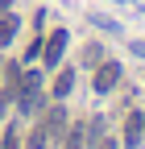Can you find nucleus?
Instances as JSON below:
<instances>
[{
  "mask_svg": "<svg viewBox=\"0 0 145 149\" xmlns=\"http://www.w3.org/2000/svg\"><path fill=\"white\" fill-rule=\"evenodd\" d=\"M66 149H87V124H70V133H66Z\"/></svg>",
  "mask_w": 145,
  "mask_h": 149,
  "instance_id": "20e7f679",
  "label": "nucleus"
},
{
  "mask_svg": "<svg viewBox=\"0 0 145 149\" xmlns=\"http://www.w3.org/2000/svg\"><path fill=\"white\" fill-rule=\"evenodd\" d=\"M100 149H120V145H116V141H104V145H100Z\"/></svg>",
  "mask_w": 145,
  "mask_h": 149,
  "instance_id": "f8f14e48",
  "label": "nucleus"
},
{
  "mask_svg": "<svg viewBox=\"0 0 145 149\" xmlns=\"http://www.w3.org/2000/svg\"><path fill=\"white\" fill-rule=\"evenodd\" d=\"M4 100H8V95H4ZM4 100H0V116H4Z\"/></svg>",
  "mask_w": 145,
  "mask_h": 149,
  "instance_id": "ddd939ff",
  "label": "nucleus"
},
{
  "mask_svg": "<svg viewBox=\"0 0 145 149\" xmlns=\"http://www.w3.org/2000/svg\"><path fill=\"white\" fill-rule=\"evenodd\" d=\"M70 87H75V74H70V70H62V74H58V79H54V95H58V100H62V95H66V91H70Z\"/></svg>",
  "mask_w": 145,
  "mask_h": 149,
  "instance_id": "6e6552de",
  "label": "nucleus"
},
{
  "mask_svg": "<svg viewBox=\"0 0 145 149\" xmlns=\"http://www.w3.org/2000/svg\"><path fill=\"white\" fill-rule=\"evenodd\" d=\"M17 25H21V21H17V17H4V21H0V46H8V42H13V33H17Z\"/></svg>",
  "mask_w": 145,
  "mask_h": 149,
  "instance_id": "1a4fd4ad",
  "label": "nucleus"
},
{
  "mask_svg": "<svg viewBox=\"0 0 145 149\" xmlns=\"http://www.w3.org/2000/svg\"><path fill=\"white\" fill-rule=\"evenodd\" d=\"M4 149H17V124L4 128Z\"/></svg>",
  "mask_w": 145,
  "mask_h": 149,
  "instance_id": "9d476101",
  "label": "nucleus"
},
{
  "mask_svg": "<svg viewBox=\"0 0 145 149\" xmlns=\"http://www.w3.org/2000/svg\"><path fill=\"white\" fill-rule=\"evenodd\" d=\"M42 46H46V62L54 66V62H58V58H62V50H66V29H54V33L46 37V42H42Z\"/></svg>",
  "mask_w": 145,
  "mask_h": 149,
  "instance_id": "7ed1b4c3",
  "label": "nucleus"
},
{
  "mask_svg": "<svg viewBox=\"0 0 145 149\" xmlns=\"http://www.w3.org/2000/svg\"><path fill=\"white\" fill-rule=\"evenodd\" d=\"M120 79H124V66H120L116 58H108V62H100V66H96V79H91V87L100 91V95H108V91H112Z\"/></svg>",
  "mask_w": 145,
  "mask_h": 149,
  "instance_id": "f257e3e1",
  "label": "nucleus"
},
{
  "mask_svg": "<svg viewBox=\"0 0 145 149\" xmlns=\"http://www.w3.org/2000/svg\"><path fill=\"white\" fill-rule=\"evenodd\" d=\"M133 54H137V58H145V42H133Z\"/></svg>",
  "mask_w": 145,
  "mask_h": 149,
  "instance_id": "9b49d317",
  "label": "nucleus"
},
{
  "mask_svg": "<svg viewBox=\"0 0 145 149\" xmlns=\"http://www.w3.org/2000/svg\"><path fill=\"white\" fill-rule=\"evenodd\" d=\"M46 145H50V128H46V124H38V128L29 133V145H25V149H46Z\"/></svg>",
  "mask_w": 145,
  "mask_h": 149,
  "instance_id": "423d86ee",
  "label": "nucleus"
},
{
  "mask_svg": "<svg viewBox=\"0 0 145 149\" xmlns=\"http://www.w3.org/2000/svg\"><path fill=\"white\" fill-rule=\"evenodd\" d=\"M46 128H50L54 137H58L62 128H66V108H50V116H46Z\"/></svg>",
  "mask_w": 145,
  "mask_h": 149,
  "instance_id": "39448f33",
  "label": "nucleus"
},
{
  "mask_svg": "<svg viewBox=\"0 0 145 149\" xmlns=\"http://www.w3.org/2000/svg\"><path fill=\"white\" fill-rule=\"evenodd\" d=\"M141 141H145V116L141 112H129V116H124V145L137 149Z\"/></svg>",
  "mask_w": 145,
  "mask_h": 149,
  "instance_id": "f03ea898",
  "label": "nucleus"
},
{
  "mask_svg": "<svg viewBox=\"0 0 145 149\" xmlns=\"http://www.w3.org/2000/svg\"><path fill=\"white\" fill-rule=\"evenodd\" d=\"M100 62H104L100 42H87V50H83V66H100Z\"/></svg>",
  "mask_w": 145,
  "mask_h": 149,
  "instance_id": "0eeeda50",
  "label": "nucleus"
}]
</instances>
